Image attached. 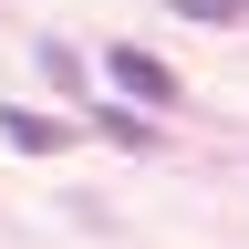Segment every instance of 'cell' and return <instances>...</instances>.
Segmentation results:
<instances>
[{"label":"cell","instance_id":"cell-1","mask_svg":"<svg viewBox=\"0 0 249 249\" xmlns=\"http://www.w3.org/2000/svg\"><path fill=\"white\" fill-rule=\"evenodd\" d=\"M104 73H114L124 104H177V73H166L156 52H135V42H114V52H104Z\"/></svg>","mask_w":249,"mask_h":249},{"label":"cell","instance_id":"cell-2","mask_svg":"<svg viewBox=\"0 0 249 249\" xmlns=\"http://www.w3.org/2000/svg\"><path fill=\"white\" fill-rule=\"evenodd\" d=\"M0 135H11L21 156H62V145H73V124H62V114H31V104H0Z\"/></svg>","mask_w":249,"mask_h":249},{"label":"cell","instance_id":"cell-3","mask_svg":"<svg viewBox=\"0 0 249 249\" xmlns=\"http://www.w3.org/2000/svg\"><path fill=\"white\" fill-rule=\"evenodd\" d=\"M93 135H104V145H135V156H145V145H156V124H145L135 104H104V114H93Z\"/></svg>","mask_w":249,"mask_h":249},{"label":"cell","instance_id":"cell-4","mask_svg":"<svg viewBox=\"0 0 249 249\" xmlns=\"http://www.w3.org/2000/svg\"><path fill=\"white\" fill-rule=\"evenodd\" d=\"M177 21H197V31H239L249 0H177Z\"/></svg>","mask_w":249,"mask_h":249}]
</instances>
